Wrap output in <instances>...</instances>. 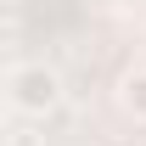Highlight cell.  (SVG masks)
I'll return each instance as SVG.
<instances>
[{
  "mask_svg": "<svg viewBox=\"0 0 146 146\" xmlns=\"http://www.w3.org/2000/svg\"><path fill=\"white\" fill-rule=\"evenodd\" d=\"M6 101L23 118H51L62 107V73L45 68V62H17L6 73Z\"/></svg>",
  "mask_w": 146,
  "mask_h": 146,
  "instance_id": "obj_1",
  "label": "cell"
},
{
  "mask_svg": "<svg viewBox=\"0 0 146 146\" xmlns=\"http://www.w3.org/2000/svg\"><path fill=\"white\" fill-rule=\"evenodd\" d=\"M118 101H124V112H135L146 124V68H135V73L118 79Z\"/></svg>",
  "mask_w": 146,
  "mask_h": 146,
  "instance_id": "obj_2",
  "label": "cell"
},
{
  "mask_svg": "<svg viewBox=\"0 0 146 146\" xmlns=\"http://www.w3.org/2000/svg\"><path fill=\"white\" fill-rule=\"evenodd\" d=\"M11 146H34V135L28 129H11Z\"/></svg>",
  "mask_w": 146,
  "mask_h": 146,
  "instance_id": "obj_3",
  "label": "cell"
},
{
  "mask_svg": "<svg viewBox=\"0 0 146 146\" xmlns=\"http://www.w3.org/2000/svg\"><path fill=\"white\" fill-rule=\"evenodd\" d=\"M90 6H101V11H118V6H129V0H90Z\"/></svg>",
  "mask_w": 146,
  "mask_h": 146,
  "instance_id": "obj_4",
  "label": "cell"
}]
</instances>
